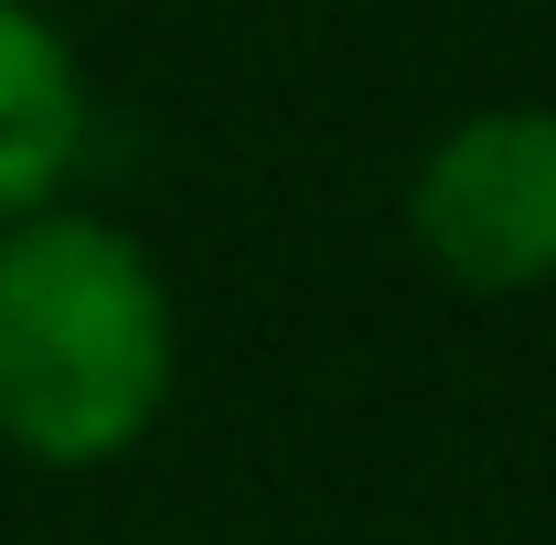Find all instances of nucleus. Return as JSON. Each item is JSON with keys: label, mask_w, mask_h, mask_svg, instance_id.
Listing matches in <instances>:
<instances>
[{"label": "nucleus", "mask_w": 556, "mask_h": 545, "mask_svg": "<svg viewBox=\"0 0 556 545\" xmlns=\"http://www.w3.org/2000/svg\"><path fill=\"white\" fill-rule=\"evenodd\" d=\"M182 300L118 214L43 204L0 225V449L33 471H118L172 417Z\"/></svg>", "instance_id": "nucleus-1"}, {"label": "nucleus", "mask_w": 556, "mask_h": 545, "mask_svg": "<svg viewBox=\"0 0 556 545\" xmlns=\"http://www.w3.org/2000/svg\"><path fill=\"white\" fill-rule=\"evenodd\" d=\"M407 246L460 300H546L556 289V107L492 97L417 150Z\"/></svg>", "instance_id": "nucleus-2"}, {"label": "nucleus", "mask_w": 556, "mask_h": 545, "mask_svg": "<svg viewBox=\"0 0 556 545\" xmlns=\"http://www.w3.org/2000/svg\"><path fill=\"white\" fill-rule=\"evenodd\" d=\"M97 150V86L43 0H0V225L65 204Z\"/></svg>", "instance_id": "nucleus-3"}]
</instances>
